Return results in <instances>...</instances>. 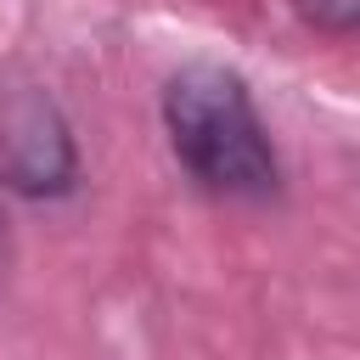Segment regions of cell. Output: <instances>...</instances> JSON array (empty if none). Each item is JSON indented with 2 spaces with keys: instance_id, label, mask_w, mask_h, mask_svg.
Wrapping results in <instances>:
<instances>
[{
  "instance_id": "3",
  "label": "cell",
  "mask_w": 360,
  "mask_h": 360,
  "mask_svg": "<svg viewBox=\"0 0 360 360\" xmlns=\"http://www.w3.org/2000/svg\"><path fill=\"white\" fill-rule=\"evenodd\" d=\"M0 225H6V219H0Z\"/></svg>"
},
{
  "instance_id": "2",
  "label": "cell",
  "mask_w": 360,
  "mask_h": 360,
  "mask_svg": "<svg viewBox=\"0 0 360 360\" xmlns=\"http://www.w3.org/2000/svg\"><path fill=\"white\" fill-rule=\"evenodd\" d=\"M0 180L22 197H62L79 180L73 135L45 90H11L0 101Z\"/></svg>"
},
{
  "instance_id": "1",
  "label": "cell",
  "mask_w": 360,
  "mask_h": 360,
  "mask_svg": "<svg viewBox=\"0 0 360 360\" xmlns=\"http://www.w3.org/2000/svg\"><path fill=\"white\" fill-rule=\"evenodd\" d=\"M163 124L174 158L214 197H276L281 163L248 84L225 68H186L163 90Z\"/></svg>"
}]
</instances>
